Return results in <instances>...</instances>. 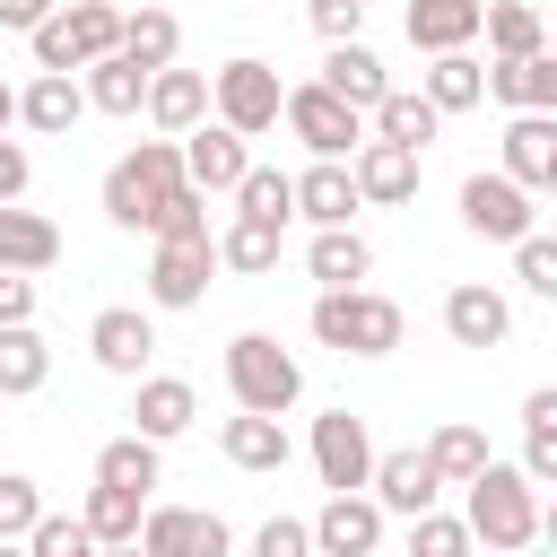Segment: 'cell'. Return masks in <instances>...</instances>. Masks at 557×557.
<instances>
[{"label": "cell", "mask_w": 557, "mask_h": 557, "mask_svg": "<svg viewBox=\"0 0 557 557\" xmlns=\"http://www.w3.org/2000/svg\"><path fill=\"white\" fill-rule=\"evenodd\" d=\"M139 513H148V496H139V487H104V479H96L87 505H78V522H87L96 548H131V540H139Z\"/></svg>", "instance_id": "1f68e13d"}, {"label": "cell", "mask_w": 557, "mask_h": 557, "mask_svg": "<svg viewBox=\"0 0 557 557\" xmlns=\"http://www.w3.org/2000/svg\"><path fill=\"white\" fill-rule=\"evenodd\" d=\"M218 244V270H235V278H270L278 270V244H287V226H270V218H235L226 235H209Z\"/></svg>", "instance_id": "4dcf8cb0"}, {"label": "cell", "mask_w": 557, "mask_h": 557, "mask_svg": "<svg viewBox=\"0 0 557 557\" xmlns=\"http://www.w3.org/2000/svg\"><path fill=\"white\" fill-rule=\"evenodd\" d=\"M44 374H52V348H44V331H35V322H0V400H26V392H44Z\"/></svg>", "instance_id": "d6a6232c"}, {"label": "cell", "mask_w": 557, "mask_h": 557, "mask_svg": "<svg viewBox=\"0 0 557 557\" xmlns=\"http://www.w3.org/2000/svg\"><path fill=\"white\" fill-rule=\"evenodd\" d=\"M505 174L522 191H548L557 183V113H513L505 122Z\"/></svg>", "instance_id": "cb8c5ba5"}, {"label": "cell", "mask_w": 557, "mask_h": 557, "mask_svg": "<svg viewBox=\"0 0 557 557\" xmlns=\"http://www.w3.org/2000/svg\"><path fill=\"white\" fill-rule=\"evenodd\" d=\"M252 548H261V557H305V548H313V531H305V522H287V513H270V522L252 531Z\"/></svg>", "instance_id": "bcb514c9"}, {"label": "cell", "mask_w": 557, "mask_h": 557, "mask_svg": "<svg viewBox=\"0 0 557 557\" xmlns=\"http://www.w3.org/2000/svg\"><path fill=\"white\" fill-rule=\"evenodd\" d=\"M218 453L235 461V470H252V479H270V470H287V426H278V409H235L226 426H218Z\"/></svg>", "instance_id": "d6986e66"}, {"label": "cell", "mask_w": 557, "mask_h": 557, "mask_svg": "<svg viewBox=\"0 0 557 557\" xmlns=\"http://www.w3.org/2000/svg\"><path fill=\"white\" fill-rule=\"evenodd\" d=\"M52 17V0H0V26L9 35H26V26H44Z\"/></svg>", "instance_id": "681fc988"}, {"label": "cell", "mask_w": 557, "mask_h": 557, "mask_svg": "<svg viewBox=\"0 0 557 557\" xmlns=\"http://www.w3.org/2000/svg\"><path fill=\"white\" fill-rule=\"evenodd\" d=\"M209 278H218V244L209 235H157V252H148V305L157 313H191L209 296Z\"/></svg>", "instance_id": "9c48e42d"}, {"label": "cell", "mask_w": 557, "mask_h": 557, "mask_svg": "<svg viewBox=\"0 0 557 557\" xmlns=\"http://www.w3.org/2000/svg\"><path fill=\"white\" fill-rule=\"evenodd\" d=\"M444 339L453 348H505L513 339V305L487 278H461V287H444Z\"/></svg>", "instance_id": "2e32d148"}, {"label": "cell", "mask_w": 557, "mask_h": 557, "mask_svg": "<svg viewBox=\"0 0 557 557\" xmlns=\"http://www.w3.org/2000/svg\"><path fill=\"white\" fill-rule=\"evenodd\" d=\"M418 165H426L418 148L374 139V131L348 148V183H357V200H366V209H400V200H418Z\"/></svg>", "instance_id": "30bf717a"}, {"label": "cell", "mask_w": 557, "mask_h": 557, "mask_svg": "<svg viewBox=\"0 0 557 557\" xmlns=\"http://www.w3.org/2000/svg\"><path fill=\"white\" fill-rule=\"evenodd\" d=\"M174 183H183V148L157 131V139L122 148V157L104 165V218H113L122 235H148V209H157Z\"/></svg>", "instance_id": "3957f363"}, {"label": "cell", "mask_w": 557, "mask_h": 557, "mask_svg": "<svg viewBox=\"0 0 557 557\" xmlns=\"http://www.w3.org/2000/svg\"><path fill=\"white\" fill-rule=\"evenodd\" d=\"M366 200H357V183H348V157H313L305 174H296V218H313V226H348Z\"/></svg>", "instance_id": "484cf974"}, {"label": "cell", "mask_w": 557, "mask_h": 557, "mask_svg": "<svg viewBox=\"0 0 557 557\" xmlns=\"http://www.w3.org/2000/svg\"><path fill=\"white\" fill-rule=\"evenodd\" d=\"M479 35H487V52H496V61H513V52H540V44H548V26H540V9H531V0H487V9H479Z\"/></svg>", "instance_id": "d590c367"}, {"label": "cell", "mask_w": 557, "mask_h": 557, "mask_svg": "<svg viewBox=\"0 0 557 557\" xmlns=\"http://www.w3.org/2000/svg\"><path fill=\"white\" fill-rule=\"evenodd\" d=\"M305 322H313V339L339 348V357H392L400 331H409V313H400L383 287H366V278H357V287H322Z\"/></svg>", "instance_id": "7a4b0ae2"}, {"label": "cell", "mask_w": 557, "mask_h": 557, "mask_svg": "<svg viewBox=\"0 0 557 557\" xmlns=\"http://www.w3.org/2000/svg\"><path fill=\"white\" fill-rule=\"evenodd\" d=\"M0 322H35V270H0Z\"/></svg>", "instance_id": "c3c4849f"}, {"label": "cell", "mask_w": 557, "mask_h": 557, "mask_svg": "<svg viewBox=\"0 0 557 557\" xmlns=\"http://www.w3.org/2000/svg\"><path fill=\"white\" fill-rule=\"evenodd\" d=\"M461 522H470V540H487V548H531L540 540V487L522 479V461H479L470 479H461Z\"/></svg>", "instance_id": "6da1fadb"}, {"label": "cell", "mask_w": 557, "mask_h": 557, "mask_svg": "<svg viewBox=\"0 0 557 557\" xmlns=\"http://www.w3.org/2000/svg\"><path fill=\"white\" fill-rule=\"evenodd\" d=\"M78 113H87V87H78V70H35V78L17 87V122H26L35 139H61Z\"/></svg>", "instance_id": "ffe728a7"}, {"label": "cell", "mask_w": 557, "mask_h": 557, "mask_svg": "<svg viewBox=\"0 0 557 557\" xmlns=\"http://www.w3.org/2000/svg\"><path fill=\"white\" fill-rule=\"evenodd\" d=\"M113 52H131L139 70H165V61L183 52V17L157 9V0H148V9H122V44H113Z\"/></svg>", "instance_id": "836d02e7"}, {"label": "cell", "mask_w": 557, "mask_h": 557, "mask_svg": "<svg viewBox=\"0 0 557 557\" xmlns=\"http://www.w3.org/2000/svg\"><path fill=\"white\" fill-rule=\"evenodd\" d=\"M226 392H235V409H296L305 400V366L270 339V331H235L226 339Z\"/></svg>", "instance_id": "277c9868"}, {"label": "cell", "mask_w": 557, "mask_h": 557, "mask_svg": "<svg viewBox=\"0 0 557 557\" xmlns=\"http://www.w3.org/2000/svg\"><path fill=\"white\" fill-rule=\"evenodd\" d=\"M305 270H313V287H357V278H374V244L357 226H313Z\"/></svg>", "instance_id": "83f0119b"}, {"label": "cell", "mask_w": 557, "mask_h": 557, "mask_svg": "<svg viewBox=\"0 0 557 557\" xmlns=\"http://www.w3.org/2000/svg\"><path fill=\"white\" fill-rule=\"evenodd\" d=\"M87 357L131 383V374H148V357H157V322H148L139 305H104V313L87 322Z\"/></svg>", "instance_id": "e0dca14e"}, {"label": "cell", "mask_w": 557, "mask_h": 557, "mask_svg": "<svg viewBox=\"0 0 557 557\" xmlns=\"http://www.w3.org/2000/svg\"><path fill=\"white\" fill-rule=\"evenodd\" d=\"M305 17H313V35H322V44L366 35V0H305Z\"/></svg>", "instance_id": "f6af8a7d"}, {"label": "cell", "mask_w": 557, "mask_h": 557, "mask_svg": "<svg viewBox=\"0 0 557 557\" xmlns=\"http://www.w3.org/2000/svg\"><path fill=\"white\" fill-rule=\"evenodd\" d=\"M461 226L487 235V244H513V235L540 226V191H522L505 165H496V174L479 165V174H461Z\"/></svg>", "instance_id": "ba28073f"}, {"label": "cell", "mask_w": 557, "mask_h": 557, "mask_svg": "<svg viewBox=\"0 0 557 557\" xmlns=\"http://www.w3.org/2000/svg\"><path fill=\"white\" fill-rule=\"evenodd\" d=\"M487 96L505 113H557V52H513V61H487Z\"/></svg>", "instance_id": "ac0fdd59"}, {"label": "cell", "mask_w": 557, "mask_h": 557, "mask_svg": "<svg viewBox=\"0 0 557 557\" xmlns=\"http://www.w3.org/2000/svg\"><path fill=\"white\" fill-rule=\"evenodd\" d=\"M61 261V226L44 218V209H17V200H0V270H52Z\"/></svg>", "instance_id": "4316f807"}, {"label": "cell", "mask_w": 557, "mask_h": 557, "mask_svg": "<svg viewBox=\"0 0 557 557\" xmlns=\"http://www.w3.org/2000/svg\"><path fill=\"white\" fill-rule=\"evenodd\" d=\"M131 548H148V557H226L235 531H226L218 513H191V505H148Z\"/></svg>", "instance_id": "7c38bea8"}, {"label": "cell", "mask_w": 557, "mask_h": 557, "mask_svg": "<svg viewBox=\"0 0 557 557\" xmlns=\"http://www.w3.org/2000/svg\"><path fill=\"white\" fill-rule=\"evenodd\" d=\"M470 548V522H453V513H409V557H461Z\"/></svg>", "instance_id": "60d3db41"}, {"label": "cell", "mask_w": 557, "mask_h": 557, "mask_svg": "<svg viewBox=\"0 0 557 557\" xmlns=\"http://www.w3.org/2000/svg\"><path fill=\"white\" fill-rule=\"evenodd\" d=\"M513 278L531 287V296H557V244L531 226V235H513Z\"/></svg>", "instance_id": "b9f144b4"}, {"label": "cell", "mask_w": 557, "mask_h": 557, "mask_svg": "<svg viewBox=\"0 0 557 557\" xmlns=\"http://www.w3.org/2000/svg\"><path fill=\"white\" fill-rule=\"evenodd\" d=\"M148 235H209V191H200V183H174V191L148 209Z\"/></svg>", "instance_id": "ab89813d"}, {"label": "cell", "mask_w": 557, "mask_h": 557, "mask_svg": "<svg viewBox=\"0 0 557 557\" xmlns=\"http://www.w3.org/2000/svg\"><path fill=\"white\" fill-rule=\"evenodd\" d=\"M418 453L435 461V479H444V487H461V479L487 461V426H470V418H444V426H435Z\"/></svg>", "instance_id": "74e56055"}, {"label": "cell", "mask_w": 557, "mask_h": 557, "mask_svg": "<svg viewBox=\"0 0 557 557\" xmlns=\"http://www.w3.org/2000/svg\"><path fill=\"white\" fill-rule=\"evenodd\" d=\"M322 87H331V96H348V104L366 113V104H374L392 78H383V61H374V52L348 35V44H331V52H322Z\"/></svg>", "instance_id": "e575fe53"}, {"label": "cell", "mask_w": 557, "mask_h": 557, "mask_svg": "<svg viewBox=\"0 0 557 557\" xmlns=\"http://www.w3.org/2000/svg\"><path fill=\"white\" fill-rule=\"evenodd\" d=\"M44 513V487L26 470H0V540H26V522Z\"/></svg>", "instance_id": "ee69618b"}, {"label": "cell", "mask_w": 557, "mask_h": 557, "mask_svg": "<svg viewBox=\"0 0 557 557\" xmlns=\"http://www.w3.org/2000/svg\"><path fill=\"white\" fill-rule=\"evenodd\" d=\"M278 122H287V139H305L313 157H348V148L366 139V113H357L348 96H331L322 78L287 87V96H278Z\"/></svg>", "instance_id": "52a82bcc"}, {"label": "cell", "mask_w": 557, "mask_h": 557, "mask_svg": "<svg viewBox=\"0 0 557 557\" xmlns=\"http://www.w3.org/2000/svg\"><path fill=\"white\" fill-rule=\"evenodd\" d=\"M139 113H148V122H157L165 139H183V131H191V122L209 113V78H200V70H174V61H165V70H148V96H139Z\"/></svg>", "instance_id": "603a6c76"}, {"label": "cell", "mask_w": 557, "mask_h": 557, "mask_svg": "<svg viewBox=\"0 0 557 557\" xmlns=\"http://www.w3.org/2000/svg\"><path fill=\"white\" fill-rule=\"evenodd\" d=\"M26 183H35V157H26V139L0 131V200H26Z\"/></svg>", "instance_id": "7dc6e473"}, {"label": "cell", "mask_w": 557, "mask_h": 557, "mask_svg": "<svg viewBox=\"0 0 557 557\" xmlns=\"http://www.w3.org/2000/svg\"><path fill=\"white\" fill-rule=\"evenodd\" d=\"M26 44H35V70H87L96 52L122 44V9L113 0H52V17L26 26Z\"/></svg>", "instance_id": "5b68a950"}, {"label": "cell", "mask_w": 557, "mask_h": 557, "mask_svg": "<svg viewBox=\"0 0 557 557\" xmlns=\"http://www.w3.org/2000/svg\"><path fill=\"white\" fill-rule=\"evenodd\" d=\"M418 96H426L435 113H470V104H487V61H479L470 44H453V52H426V78H418Z\"/></svg>", "instance_id": "7402d4cb"}, {"label": "cell", "mask_w": 557, "mask_h": 557, "mask_svg": "<svg viewBox=\"0 0 557 557\" xmlns=\"http://www.w3.org/2000/svg\"><path fill=\"white\" fill-rule=\"evenodd\" d=\"M366 131H374V139H400V148H418V157H426V148H435V131H444V113H435L418 87H383V96L366 104Z\"/></svg>", "instance_id": "d4e9b609"}, {"label": "cell", "mask_w": 557, "mask_h": 557, "mask_svg": "<svg viewBox=\"0 0 557 557\" xmlns=\"http://www.w3.org/2000/svg\"><path fill=\"white\" fill-rule=\"evenodd\" d=\"M9 122H17V87L0 78V131H9Z\"/></svg>", "instance_id": "f907efd6"}, {"label": "cell", "mask_w": 557, "mask_h": 557, "mask_svg": "<svg viewBox=\"0 0 557 557\" xmlns=\"http://www.w3.org/2000/svg\"><path fill=\"white\" fill-rule=\"evenodd\" d=\"M174 148H183V183H200V191H235V174L252 165V139H244V131H226L218 113H200Z\"/></svg>", "instance_id": "4fadbf2b"}, {"label": "cell", "mask_w": 557, "mask_h": 557, "mask_svg": "<svg viewBox=\"0 0 557 557\" xmlns=\"http://www.w3.org/2000/svg\"><path fill=\"white\" fill-rule=\"evenodd\" d=\"M278 70L261 61V52H235L226 70H209V113L226 122V131H244V139H261V131H278Z\"/></svg>", "instance_id": "8992f818"}, {"label": "cell", "mask_w": 557, "mask_h": 557, "mask_svg": "<svg viewBox=\"0 0 557 557\" xmlns=\"http://www.w3.org/2000/svg\"><path fill=\"white\" fill-rule=\"evenodd\" d=\"M226 200H235V218H270V226H287V218H296V174H278V165H244Z\"/></svg>", "instance_id": "8d00e7d4"}, {"label": "cell", "mask_w": 557, "mask_h": 557, "mask_svg": "<svg viewBox=\"0 0 557 557\" xmlns=\"http://www.w3.org/2000/svg\"><path fill=\"white\" fill-rule=\"evenodd\" d=\"M26 548H35V557H78V548H96V540H87L78 513H35V522H26Z\"/></svg>", "instance_id": "7bdbcfd3"}, {"label": "cell", "mask_w": 557, "mask_h": 557, "mask_svg": "<svg viewBox=\"0 0 557 557\" xmlns=\"http://www.w3.org/2000/svg\"><path fill=\"white\" fill-rule=\"evenodd\" d=\"M96 479H104V487H139V496H148V487H157V444H148L139 426H131V435H113V444H96Z\"/></svg>", "instance_id": "f35d334b"}, {"label": "cell", "mask_w": 557, "mask_h": 557, "mask_svg": "<svg viewBox=\"0 0 557 557\" xmlns=\"http://www.w3.org/2000/svg\"><path fill=\"white\" fill-rule=\"evenodd\" d=\"M305 453H313L322 487H366V470H374V426H366L357 409H322Z\"/></svg>", "instance_id": "8fae6325"}, {"label": "cell", "mask_w": 557, "mask_h": 557, "mask_svg": "<svg viewBox=\"0 0 557 557\" xmlns=\"http://www.w3.org/2000/svg\"><path fill=\"white\" fill-rule=\"evenodd\" d=\"M305 531H313L322 557H374V548H383V505H374L366 487H331V505H322Z\"/></svg>", "instance_id": "9a60e30c"}, {"label": "cell", "mask_w": 557, "mask_h": 557, "mask_svg": "<svg viewBox=\"0 0 557 557\" xmlns=\"http://www.w3.org/2000/svg\"><path fill=\"white\" fill-rule=\"evenodd\" d=\"M479 9L487 0H409V44L418 52H453V44H479Z\"/></svg>", "instance_id": "f1b7e54d"}, {"label": "cell", "mask_w": 557, "mask_h": 557, "mask_svg": "<svg viewBox=\"0 0 557 557\" xmlns=\"http://www.w3.org/2000/svg\"><path fill=\"white\" fill-rule=\"evenodd\" d=\"M131 383H139V400H131V426H139L148 444H174V435H191L200 400H191V383H183V374H131Z\"/></svg>", "instance_id": "44dd1931"}, {"label": "cell", "mask_w": 557, "mask_h": 557, "mask_svg": "<svg viewBox=\"0 0 557 557\" xmlns=\"http://www.w3.org/2000/svg\"><path fill=\"white\" fill-rule=\"evenodd\" d=\"M366 496H374L383 513H400V522H409V513H426V505L444 496V479H435V461H426L418 444H400V453H383V444H374V470H366Z\"/></svg>", "instance_id": "5bb4252c"}, {"label": "cell", "mask_w": 557, "mask_h": 557, "mask_svg": "<svg viewBox=\"0 0 557 557\" xmlns=\"http://www.w3.org/2000/svg\"><path fill=\"white\" fill-rule=\"evenodd\" d=\"M78 87H87V113H139V96H148V70H139L131 52H96V61L78 70Z\"/></svg>", "instance_id": "f546056e"}]
</instances>
